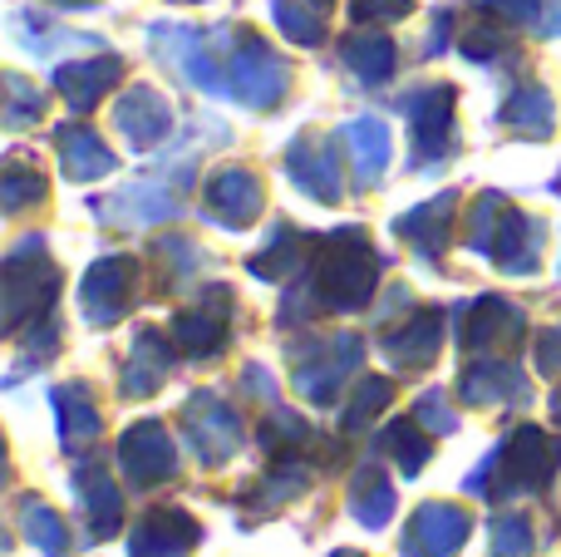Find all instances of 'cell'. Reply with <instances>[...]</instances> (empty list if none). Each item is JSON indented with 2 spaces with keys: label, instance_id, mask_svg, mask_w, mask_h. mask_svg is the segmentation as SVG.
Masks as SVG:
<instances>
[{
  "label": "cell",
  "instance_id": "obj_1",
  "mask_svg": "<svg viewBox=\"0 0 561 557\" xmlns=\"http://www.w3.org/2000/svg\"><path fill=\"white\" fill-rule=\"evenodd\" d=\"M310 282H316L325 311H359L379 282V257L369 252L365 232L359 227H340V232L320 237Z\"/></svg>",
  "mask_w": 561,
  "mask_h": 557
},
{
  "label": "cell",
  "instance_id": "obj_2",
  "mask_svg": "<svg viewBox=\"0 0 561 557\" xmlns=\"http://www.w3.org/2000/svg\"><path fill=\"white\" fill-rule=\"evenodd\" d=\"M213 45L227 65V89H232L237 104L247 109H272L290 84V69L276 59V49H266L252 30H232V25H217L213 30Z\"/></svg>",
  "mask_w": 561,
  "mask_h": 557
},
{
  "label": "cell",
  "instance_id": "obj_3",
  "mask_svg": "<svg viewBox=\"0 0 561 557\" xmlns=\"http://www.w3.org/2000/svg\"><path fill=\"white\" fill-rule=\"evenodd\" d=\"M561 469V440L547 434L542 424H517L503 444H497V479L488 499L503 503L513 493H542Z\"/></svg>",
  "mask_w": 561,
  "mask_h": 557
},
{
  "label": "cell",
  "instance_id": "obj_4",
  "mask_svg": "<svg viewBox=\"0 0 561 557\" xmlns=\"http://www.w3.org/2000/svg\"><path fill=\"white\" fill-rule=\"evenodd\" d=\"M59 292V272L45 257V237H25L5 257V331L15 336L25 321L49 316V302Z\"/></svg>",
  "mask_w": 561,
  "mask_h": 557
},
{
  "label": "cell",
  "instance_id": "obj_5",
  "mask_svg": "<svg viewBox=\"0 0 561 557\" xmlns=\"http://www.w3.org/2000/svg\"><path fill=\"white\" fill-rule=\"evenodd\" d=\"M183 434H187V450H193L207 469H222V464L237 459V450H242V414L217 390H197L193 400L183 405Z\"/></svg>",
  "mask_w": 561,
  "mask_h": 557
},
{
  "label": "cell",
  "instance_id": "obj_6",
  "mask_svg": "<svg viewBox=\"0 0 561 557\" xmlns=\"http://www.w3.org/2000/svg\"><path fill=\"white\" fill-rule=\"evenodd\" d=\"M153 55L163 59V65H173L193 89L232 99V89H227V65L217 59V45L207 35H197L193 25H153Z\"/></svg>",
  "mask_w": 561,
  "mask_h": 557
},
{
  "label": "cell",
  "instance_id": "obj_7",
  "mask_svg": "<svg viewBox=\"0 0 561 557\" xmlns=\"http://www.w3.org/2000/svg\"><path fill=\"white\" fill-rule=\"evenodd\" d=\"M134 282H138V262L134 257H99L79 282V311L89 326H114L118 316L134 302Z\"/></svg>",
  "mask_w": 561,
  "mask_h": 557
},
{
  "label": "cell",
  "instance_id": "obj_8",
  "mask_svg": "<svg viewBox=\"0 0 561 557\" xmlns=\"http://www.w3.org/2000/svg\"><path fill=\"white\" fill-rule=\"evenodd\" d=\"M473 533V519L458 503H419L414 519H409L399 553L404 557H458Z\"/></svg>",
  "mask_w": 561,
  "mask_h": 557
},
{
  "label": "cell",
  "instance_id": "obj_9",
  "mask_svg": "<svg viewBox=\"0 0 561 557\" xmlns=\"http://www.w3.org/2000/svg\"><path fill=\"white\" fill-rule=\"evenodd\" d=\"M359 361H365V341L359 336H335V341L316 345V361H306V355L296 361V390L310 405H335V395L359 371Z\"/></svg>",
  "mask_w": 561,
  "mask_h": 557
},
{
  "label": "cell",
  "instance_id": "obj_10",
  "mask_svg": "<svg viewBox=\"0 0 561 557\" xmlns=\"http://www.w3.org/2000/svg\"><path fill=\"white\" fill-rule=\"evenodd\" d=\"M118 469L128 474V484L138 489H153V484H168L178 474V450L168 440V430L158 420H138L118 434Z\"/></svg>",
  "mask_w": 561,
  "mask_h": 557
},
{
  "label": "cell",
  "instance_id": "obj_11",
  "mask_svg": "<svg viewBox=\"0 0 561 557\" xmlns=\"http://www.w3.org/2000/svg\"><path fill=\"white\" fill-rule=\"evenodd\" d=\"M227 331H232V292L227 286H207L193 311H183L173 321V345L183 355L207 361V355H217L227 345Z\"/></svg>",
  "mask_w": 561,
  "mask_h": 557
},
{
  "label": "cell",
  "instance_id": "obj_12",
  "mask_svg": "<svg viewBox=\"0 0 561 557\" xmlns=\"http://www.w3.org/2000/svg\"><path fill=\"white\" fill-rule=\"evenodd\" d=\"M266 207V193H262V178L252 168H222V173L207 178L203 187V213L213 217L217 227H252Z\"/></svg>",
  "mask_w": 561,
  "mask_h": 557
},
{
  "label": "cell",
  "instance_id": "obj_13",
  "mask_svg": "<svg viewBox=\"0 0 561 557\" xmlns=\"http://www.w3.org/2000/svg\"><path fill=\"white\" fill-rule=\"evenodd\" d=\"M454 104H458V94H454V84H434V89H419L414 99H409V124H414V163L424 168L428 158H444L448 148H454Z\"/></svg>",
  "mask_w": 561,
  "mask_h": 557
},
{
  "label": "cell",
  "instance_id": "obj_14",
  "mask_svg": "<svg viewBox=\"0 0 561 557\" xmlns=\"http://www.w3.org/2000/svg\"><path fill=\"white\" fill-rule=\"evenodd\" d=\"M114 124H118V138H124L128 148L148 154V148H158L168 134H173V109H168V99L158 94L153 84H134L114 104Z\"/></svg>",
  "mask_w": 561,
  "mask_h": 557
},
{
  "label": "cell",
  "instance_id": "obj_15",
  "mask_svg": "<svg viewBox=\"0 0 561 557\" xmlns=\"http://www.w3.org/2000/svg\"><path fill=\"white\" fill-rule=\"evenodd\" d=\"M89 207H94L104 223H118V227H153V223H168V217L183 213V203H178L163 183H128L124 193L94 197Z\"/></svg>",
  "mask_w": 561,
  "mask_h": 557
},
{
  "label": "cell",
  "instance_id": "obj_16",
  "mask_svg": "<svg viewBox=\"0 0 561 557\" xmlns=\"http://www.w3.org/2000/svg\"><path fill=\"white\" fill-rule=\"evenodd\" d=\"M523 331H527V316L517 311L513 302H503V296H478V302L463 311V345L473 355H488V351H497V345H513Z\"/></svg>",
  "mask_w": 561,
  "mask_h": 557
},
{
  "label": "cell",
  "instance_id": "obj_17",
  "mask_svg": "<svg viewBox=\"0 0 561 557\" xmlns=\"http://www.w3.org/2000/svg\"><path fill=\"white\" fill-rule=\"evenodd\" d=\"M203 543V528L183 509H153L128 538V557H187Z\"/></svg>",
  "mask_w": 561,
  "mask_h": 557
},
{
  "label": "cell",
  "instance_id": "obj_18",
  "mask_svg": "<svg viewBox=\"0 0 561 557\" xmlns=\"http://www.w3.org/2000/svg\"><path fill=\"white\" fill-rule=\"evenodd\" d=\"M463 405H523L527 400V380L507 355H478L458 380Z\"/></svg>",
  "mask_w": 561,
  "mask_h": 557
},
{
  "label": "cell",
  "instance_id": "obj_19",
  "mask_svg": "<svg viewBox=\"0 0 561 557\" xmlns=\"http://www.w3.org/2000/svg\"><path fill=\"white\" fill-rule=\"evenodd\" d=\"M75 493H79V513H84V533L89 538H114L124 503H118V484L104 464H79L75 469Z\"/></svg>",
  "mask_w": 561,
  "mask_h": 557
},
{
  "label": "cell",
  "instance_id": "obj_20",
  "mask_svg": "<svg viewBox=\"0 0 561 557\" xmlns=\"http://www.w3.org/2000/svg\"><path fill=\"white\" fill-rule=\"evenodd\" d=\"M118 75H124V59H118V55L69 59V65H59V69H55V89L65 94V104H69V109L89 114V109H94L99 99H104L108 89L118 84Z\"/></svg>",
  "mask_w": 561,
  "mask_h": 557
},
{
  "label": "cell",
  "instance_id": "obj_21",
  "mask_svg": "<svg viewBox=\"0 0 561 557\" xmlns=\"http://www.w3.org/2000/svg\"><path fill=\"white\" fill-rule=\"evenodd\" d=\"M542 242H547V227L537 223V217H527L523 207H507L503 223H497V237H493V262L503 266V272H537V262H542Z\"/></svg>",
  "mask_w": 561,
  "mask_h": 557
},
{
  "label": "cell",
  "instance_id": "obj_22",
  "mask_svg": "<svg viewBox=\"0 0 561 557\" xmlns=\"http://www.w3.org/2000/svg\"><path fill=\"white\" fill-rule=\"evenodd\" d=\"M286 173L300 193L320 197V203H340V163L330 154V144H316V138H296L286 148Z\"/></svg>",
  "mask_w": 561,
  "mask_h": 557
},
{
  "label": "cell",
  "instance_id": "obj_23",
  "mask_svg": "<svg viewBox=\"0 0 561 557\" xmlns=\"http://www.w3.org/2000/svg\"><path fill=\"white\" fill-rule=\"evenodd\" d=\"M454 207H458V193H438V197H428V203L409 207V213L394 223V232L404 237V242L414 247V252L424 257V262H434V257L448 247V227H454Z\"/></svg>",
  "mask_w": 561,
  "mask_h": 557
},
{
  "label": "cell",
  "instance_id": "obj_24",
  "mask_svg": "<svg viewBox=\"0 0 561 557\" xmlns=\"http://www.w3.org/2000/svg\"><path fill=\"white\" fill-rule=\"evenodd\" d=\"M59 144V163H65V178L69 183H94V178H108L114 173V148L94 134L89 124H65L55 134Z\"/></svg>",
  "mask_w": 561,
  "mask_h": 557
},
{
  "label": "cell",
  "instance_id": "obj_25",
  "mask_svg": "<svg viewBox=\"0 0 561 557\" xmlns=\"http://www.w3.org/2000/svg\"><path fill=\"white\" fill-rule=\"evenodd\" d=\"M438 341H444V311H419L399 331L385 336V355L394 371H424V365H434Z\"/></svg>",
  "mask_w": 561,
  "mask_h": 557
},
{
  "label": "cell",
  "instance_id": "obj_26",
  "mask_svg": "<svg viewBox=\"0 0 561 557\" xmlns=\"http://www.w3.org/2000/svg\"><path fill=\"white\" fill-rule=\"evenodd\" d=\"M49 405H55V420H59V444H65L69 454L99 440L104 414H99L89 385H55V390H49Z\"/></svg>",
  "mask_w": 561,
  "mask_h": 557
},
{
  "label": "cell",
  "instance_id": "obj_27",
  "mask_svg": "<svg viewBox=\"0 0 561 557\" xmlns=\"http://www.w3.org/2000/svg\"><path fill=\"white\" fill-rule=\"evenodd\" d=\"M306 489H310V469H306V459H272V469H266L262 479L247 484L242 499H237V503H252V519H266V513L286 509L290 499H300Z\"/></svg>",
  "mask_w": 561,
  "mask_h": 557
},
{
  "label": "cell",
  "instance_id": "obj_28",
  "mask_svg": "<svg viewBox=\"0 0 561 557\" xmlns=\"http://www.w3.org/2000/svg\"><path fill=\"white\" fill-rule=\"evenodd\" d=\"M340 138L350 144L355 183L359 187H375L379 178H385V168H389V128H385V118L359 114V118H350V124L340 128Z\"/></svg>",
  "mask_w": 561,
  "mask_h": 557
},
{
  "label": "cell",
  "instance_id": "obj_29",
  "mask_svg": "<svg viewBox=\"0 0 561 557\" xmlns=\"http://www.w3.org/2000/svg\"><path fill=\"white\" fill-rule=\"evenodd\" d=\"M168 365H173V351H168V341L153 331V326H144V331L134 336V351H128L124 371H118V385H124V395L144 400V395L158 390V380L168 375Z\"/></svg>",
  "mask_w": 561,
  "mask_h": 557
},
{
  "label": "cell",
  "instance_id": "obj_30",
  "mask_svg": "<svg viewBox=\"0 0 561 557\" xmlns=\"http://www.w3.org/2000/svg\"><path fill=\"white\" fill-rule=\"evenodd\" d=\"M394 479H389L379 464H365V469L355 474V484H350V513H355L359 528L379 533L389 528V519H394Z\"/></svg>",
  "mask_w": 561,
  "mask_h": 557
},
{
  "label": "cell",
  "instance_id": "obj_31",
  "mask_svg": "<svg viewBox=\"0 0 561 557\" xmlns=\"http://www.w3.org/2000/svg\"><path fill=\"white\" fill-rule=\"evenodd\" d=\"M15 528L25 533V543H35L45 557H59L69 548V523L59 519L39 493H25V499L15 503Z\"/></svg>",
  "mask_w": 561,
  "mask_h": 557
},
{
  "label": "cell",
  "instance_id": "obj_32",
  "mask_svg": "<svg viewBox=\"0 0 561 557\" xmlns=\"http://www.w3.org/2000/svg\"><path fill=\"white\" fill-rule=\"evenodd\" d=\"M503 124L513 128L517 138H552L557 128V109H552V94L542 84H523L513 99L503 104Z\"/></svg>",
  "mask_w": 561,
  "mask_h": 557
},
{
  "label": "cell",
  "instance_id": "obj_33",
  "mask_svg": "<svg viewBox=\"0 0 561 557\" xmlns=\"http://www.w3.org/2000/svg\"><path fill=\"white\" fill-rule=\"evenodd\" d=\"M340 59L355 69V79H365V84H385L399 65V49H394L389 35H350L345 45H340Z\"/></svg>",
  "mask_w": 561,
  "mask_h": 557
},
{
  "label": "cell",
  "instance_id": "obj_34",
  "mask_svg": "<svg viewBox=\"0 0 561 557\" xmlns=\"http://www.w3.org/2000/svg\"><path fill=\"white\" fill-rule=\"evenodd\" d=\"M316 444H320V434L310 430L300 414H290V410L266 414V424H262V450L272 454V459H306Z\"/></svg>",
  "mask_w": 561,
  "mask_h": 557
},
{
  "label": "cell",
  "instance_id": "obj_35",
  "mask_svg": "<svg viewBox=\"0 0 561 557\" xmlns=\"http://www.w3.org/2000/svg\"><path fill=\"white\" fill-rule=\"evenodd\" d=\"M310 252H316V242L296 237L290 227H276L272 247H266V252H256L247 266H252V276H262V282H276V276H296L300 266H306Z\"/></svg>",
  "mask_w": 561,
  "mask_h": 557
},
{
  "label": "cell",
  "instance_id": "obj_36",
  "mask_svg": "<svg viewBox=\"0 0 561 557\" xmlns=\"http://www.w3.org/2000/svg\"><path fill=\"white\" fill-rule=\"evenodd\" d=\"M379 450H385L389 459L399 464V474H404V479H414V474L428 464L424 424H419V420H394V424H385V434H379Z\"/></svg>",
  "mask_w": 561,
  "mask_h": 557
},
{
  "label": "cell",
  "instance_id": "obj_37",
  "mask_svg": "<svg viewBox=\"0 0 561 557\" xmlns=\"http://www.w3.org/2000/svg\"><path fill=\"white\" fill-rule=\"evenodd\" d=\"M488 538H493V553H488V557H537L533 513H523V509L497 513L493 528H488Z\"/></svg>",
  "mask_w": 561,
  "mask_h": 557
},
{
  "label": "cell",
  "instance_id": "obj_38",
  "mask_svg": "<svg viewBox=\"0 0 561 557\" xmlns=\"http://www.w3.org/2000/svg\"><path fill=\"white\" fill-rule=\"evenodd\" d=\"M0 197H5V213H25L30 203H45V173L30 168L25 158H10L5 183H0Z\"/></svg>",
  "mask_w": 561,
  "mask_h": 557
},
{
  "label": "cell",
  "instance_id": "obj_39",
  "mask_svg": "<svg viewBox=\"0 0 561 557\" xmlns=\"http://www.w3.org/2000/svg\"><path fill=\"white\" fill-rule=\"evenodd\" d=\"M389 400H394V385H389L385 375H369V380H359L355 385V400L345 405V434H359L379 410H385Z\"/></svg>",
  "mask_w": 561,
  "mask_h": 557
},
{
  "label": "cell",
  "instance_id": "obj_40",
  "mask_svg": "<svg viewBox=\"0 0 561 557\" xmlns=\"http://www.w3.org/2000/svg\"><path fill=\"white\" fill-rule=\"evenodd\" d=\"M272 20L280 25V35L296 39V45H320V39H325L320 15L316 10H306L300 0H272Z\"/></svg>",
  "mask_w": 561,
  "mask_h": 557
},
{
  "label": "cell",
  "instance_id": "obj_41",
  "mask_svg": "<svg viewBox=\"0 0 561 557\" xmlns=\"http://www.w3.org/2000/svg\"><path fill=\"white\" fill-rule=\"evenodd\" d=\"M507 203L503 193H483L473 203V217H468V247H473L478 257H493V237H497V223H503Z\"/></svg>",
  "mask_w": 561,
  "mask_h": 557
},
{
  "label": "cell",
  "instance_id": "obj_42",
  "mask_svg": "<svg viewBox=\"0 0 561 557\" xmlns=\"http://www.w3.org/2000/svg\"><path fill=\"white\" fill-rule=\"evenodd\" d=\"M483 10H488L483 25H468V30H463V55H468V59H493V55H503V49H507L503 15H497L488 0H483Z\"/></svg>",
  "mask_w": 561,
  "mask_h": 557
},
{
  "label": "cell",
  "instance_id": "obj_43",
  "mask_svg": "<svg viewBox=\"0 0 561 557\" xmlns=\"http://www.w3.org/2000/svg\"><path fill=\"white\" fill-rule=\"evenodd\" d=\"M5 94H10V109H5V124L10 128H25V124H35V118L45 114V94H39L30 79L10 75L5 79Z\"/></svg>",
  "mask_w": 561,
  "mask_h": 557
},
{
  "label": "cell",
  "instance_id": "obj_44",
  "mask_svg": "<svg viewBox=\"0 0 561 557\" xmlns=\"http://www.w3.org/2000/svg\"><path fill=\"white\" fill-rule=\"evenodd\" d=\"M414 420L424 424V430H434V434H454L458 430V414H454V405L444 400V390H424L414 400Z\"/></svg>",
  "mask_w": 561,
  "mask_h": 557
},
{
  "label": "cell",
  "instance_id": "obj_45",
  "mask_svg": "<svg viewBox=\"0 0 561 557\" xmlns=\"http://www.w3.org/2000/svg\"><path fill=\"white\" fill-rule=\"evenodd\" d=\"M409 0H350V20L355 25H379V20H404Z\"/></svg>",
  "mask_w": 561,
  "mask_h": 557
},
{
  "label": "cell",
  "instance_id": "obj_46",
  "mask_svg": "<svg viewBox=\"0 0 561 557\" xmlns=\"http://www.w3.org/2000/svg\"><path fill=\"white\" fill-rule=\"evenodd\" d=\"M537 371L542 375H561V326H552V331H542V341H537Z\"/></svg>",
  "mask_w": 561,
  "mask_h": 557
},
{
  "label": "cell",
  "instance_id": "obj_47",
  "mask_svg": "<svg viewBox=\"0 0 561 557\" xmlns=\"http://www.w3.org/2000/svg\"><path fill=\"white\" fill-rule=\"evenodd\" d=\"M488 5L503 20H513V25H533V20L542 15V0H488Z\"/></svg>",
  "mask_w": 561,
  "mask_h": 557
},
{
  "label": "cell",
  "instance_id": "obj_48",
  "mask_svg": "<svg viewBox=\"0 0 561 557\" xmlns=\"http://www.w3.org/2000/svg\"><path fill=\"white\" fill-rule=\"evenodd\" d=\"M448 25H454V10H438V20H434V35H428L424 55H444V49H448Z\"/></svg>",
  "mask_w": 561,
  "mask_h": 557
},
{
  "label": "cell",
  "instance_id": "obj_49",
  "mask_svg": "<svg viewBox=\"0 0 561 557\" xmlns=\"http://www.w3.org/2000/svg\"><path fill=\"white\" fill-rule=\"evenodd\" d=\"M247 390H252V395H262V400H272V375H266L262 371V365H247Z\"/></svg>",
  "mask_w": 561,
  "mask_h": 557
},
{
  "label": "cell",
  "instance_id": "obj_50",
  "mask_svg": "<svg viewBox=\"0 0 561 557\" xmlns=\"http://www.w3.org/2000/svg\"><path fill=\"white\" fill-rule=\"evenodd\" d=\"M542 25H547V35H561V0H552V10H547Z\"/></svg>",
  "mask_w": 561,
  "mask_h": 557
},
{
  "label": "cell",
  "instance_id": "obj_51",
  "mask_svg": "<svg viewBox=\"0 0 561 557\" xmlns=\"http://www.w3.org/2000/svg\"><path fill=\"white\" fill-rule=\"evenodd\" d=\"M552 424H561V385L552 390Z\"/></svg>",
  "mask_w": 561,
  "mask_h": 557
},
{
  "label": "cell",
  "instance_id": "obj_52",
  "mask_svg": "<svg viewBox=\"0 0 561 557\" xmlns=\"http://www.w3.org/2000/svg\"><path fill=\"white\" fill-rule=\"evenodd\" d=\"M49 5H99V0H49Z\"/></svg>",
  "mask_w": 561,
  "mask_h": 557
},
{
  "label": "cell",
  "instance_id": "obj_53",
  "mask_svg": "<svg viewBox=\"0 0 561 557\" xmlns=\"http://www.w3.org/2000/svg\"><path fill=\"white\" fill-rule=\"evenodd\" d=\"M330 557H359V553H330Z\"/></svg>",
  "mask_w": 561,
  "mask_h": 557
},
{
  "label": "cell",
  "instance_id": "obj_54",
  "mask_svg": "<svg viewBox=\"0 0 561 557\" xmlns=\"http://www.w3.org/2000/svg\"><path fill=\"white\" fill-rule=\"evenodd\" d=\"M310 5H330V0H310Z\"/></svg>",
  "mask_w": 561,
  "mask_h": 557
}]
</instances>
